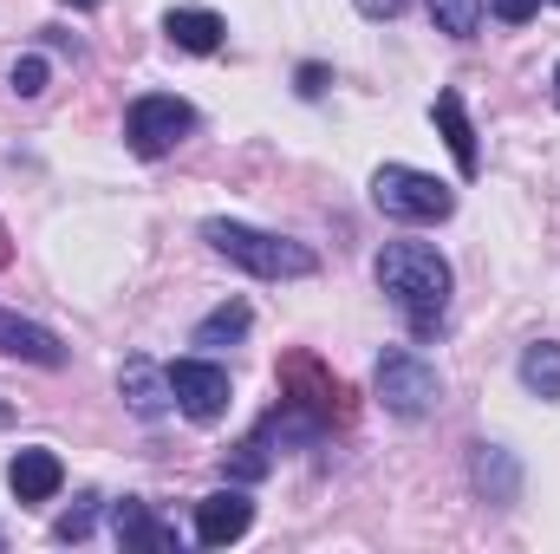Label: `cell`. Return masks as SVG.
<instances>
[{
  "instance_id": "obj_22",
  "label": "cell",
  "mask_w": 560,
  "mask_h": 554,
  "mask_svg": "<svg viewBox=\"0 0 560 554\" xmlns=\"http://www.w3.org/2000/svg\"><path fill=\"white\" fill-rule=\"evenodd\" d=\"M359 13H372V20H392V13H405V0H359Z\"/></svg>"
},
{
  "instance_id": "obj_16",
  "label": "cell",
  "mask_w": 560,
  "mask_h": 554,
  "mask_svg": "<svg viewBox=\"0 0 560 554\" xmlns=\"http://www.w3.org/2000/svg\"><path fill=\"white\" fill-rule=\"evenodd\" d=\"M248 320H255L248 300H229V307H215V313L196 326V346H235V339L248 333Z\"/></svg>"
},
{
  "instance_id": "obj_7",
  "label": "cell",
  "mask_w": 560,
  "mask_h": 554,
  "mask_svg": "<svg viewBox=\"0 0 560 554\" xmlns=\"http://www.w3.org/2000/svg\"><path fill=\"white\" fill-rule=\"evenodd\" d=\"M170 392H176V412L196 417V424H215L229 412V372L209 366V359H176L170 366Z\"/></svg>"
},
{
  "instance_id": "obj_3",
  "label": "cell",
  "mask_w": 560,
  "mask_h": 554,
  "mask_svg": "<svg viewBox=\"0 0 560 554\" xmlns=\"http://www.w3.org/2000/svg\"><path fill=\"white\" fill-rule=\"evenodd\" d=\"M372 203H378L385 216H398V222H443V216L456 209V189H450V183H436L430 170L385 163V170L372 176Z\"/></svg>"
},
{
  "instance_id": "obj_25",
  "label": "cell",
  "mask_w": 560,
  "mask_h": 554,
  "mask_svg": "<svg viewBox=\"0 0 560 554\" xmlns=\"http://www.w3.org/2000/svg\"><path fill=\"white\" fill-rule=\"evenodd\" d=\"M66 7H98V0H66Z\"/></svg>"
},
{
  "instance_id": "obj_23",
  "label": "cell",
  "mask_w": 560,
  "mask_h": 554,
  "mask_svg": "<svg viewBox=\"0 0 560 554\" xmlns=\"http://www.w3.org/2000/svg\"><path fill=\"white\" fill-rule=\"evenodd\" d=\"M7 424H13V405H7V399H0V430H7Z\"/></svg>"
},
{
  "instance_id": "obj_8",
  "label": "cell",
  "mask_w": 560,
  "mask_h": 554,
  "mask_svg": "<svg viewBox=\"0 0 560 554\" xmlns=\"http://www.w3.org/2000/svg\"><path fill=\"white\" fill-rule=\"evenodd\" d=\"M248 529H255L248 489H215V496L196 503V542H202V549H229V542H242Z\"/></svg>"
},
{
  "instance_id": "obj_24",
  "label": "cell",
  "mask_w": 560,
  "mask_h": 554,
  "mask_svg": "<svg viewBox=\"0 0 560 554\" xmlns=\"http://www.w3.org/2000/svg\"><path fill=\"white\" fill-rule=\"evenodd\" d=\"M555 105H560V66H555Z\"/></svg>"
},
{
  "instance_id": "obj_1",
  "label": "cell",
  "mask_w": 560,
  "mask_h": 554,
  "mask_svg": "<svg viewBox=\"0 0 560 554\" xmlns=\"http://www.w3.org/2000/svg\"><path fill=\"white\" fill-rule=\"evenodd\" d=\"M372 275H378L385 300L398 307V320H405L418 339H436V333H443L456 275H450V262H443L430 242H385L378 262H372Z\"/></svg>"
},
{
  "instance_id": "obj_14",
  "label": "cell",
  "mask_w": 560,
  "mask_h": 554,
  "mask_svg": "<svg viewBox=\"0 0 560 554\" xmlns=\"http://www.w3.org/2000/svg\"><path fill=\"white\" fill-rule=\"evenodd\" d=\"M163 33H170V46H183V53H215L222 46V13H209V7H170L163 13Z\"/></svg>"
},
{
  "instance_id": "obj_10",
  "label": "cell",
  "mask_w": 560,
  "mask_h": 554,
  "mask_svg": "<svg viewBox=\"0 0 560 554\" xmlns=\"http://www.w3.org/2000/svg\"><path fill=\"white\" fill-rule=\"evenodd\" d=\"M112 535H118V549L125 554H170L176 549V529L156 522L150 503H138V496H125V503L112 509Z\"/></svg>"
},
{
  "instance_id": "obj_12",
  "label": "cell",
  "mask_w": 560,
  "mask_h": 554,
  "mask_svg": "<svg viewBox=\"0 0 560 554\" xmlns=\"http://www.w3.org/2000/svg\"><path fill=\"white\" fill-rule=\"evenodd\" d=\"M118 392H125V405H131L143 424H156V417L176 405V392H170V372H156L150 359H125V372H118Z\"/></svg>"
},
{
  "instance_id": "obj_11",
  "label": "cell",
  "mask_w": 560,
  "mask_h": 554,
  "mask_svg": "<svg viewBox=\"0 0 560 554\" xmlns=\"http://www.w3.org/2000/svg\"><path fill=\"white\" fill-rule=\"evenodd\" d=\"M59 483H66V463H59L52 450H13V463H7V489H13L20 503H52Z\"/></svg>"
},
{
  "instance_id": "obj_4",
  "label": "cell",
  "mask_w": 560,
  "mask_h": 554,
  "mask_svg": "<svg viewBox=\"0 0 560 554\" xmlns=\"http://www.w3.org/2000/svg\"><path fill=\"white\" fill-rule=\"evenodd\" d=\"M378 399H385V412L392 417H430L443 405V379H436V366L411 353V346H392L385 359H378Z\"/></svg>"
},
{
  "instance_id": "obj_15",
  "label": "cell",
  "mask_w": 560,
  "mask_h": 554,
  "mask_svg": "<svg viewBox=\"0 0 560 554\" xmlns=\"http://www.w3.org/2000/svg\"><path fill=\"white\" fill-rule=\"evenodd\" d=\"M515 372H522V385H528L535 399H560V346L555 339H535Z\"/></svg>"
},
{
  "instance_id": "obj_2",
  "label": "cell",
  "mask_w": 560,
  "mask_h": 554,
  "mask_svg": "<svg viewBox=\"0 0 560 554\" xmlns=\"http://www.w3.org/2000/svg\"><path fill=\"white\" fill-rule=\"evenodd\" d=\"M202 242H209L222 262H235V268H248V275H261V280L319 275V255H313L306 242H287V235L248 229V222H229V216H209V222H202Z\"/></svg>"
},
{
  "instance_id": "obj_19",
  "label": "cell",
  "mask_w": 560,
  "mask_h": 554,
  "mask_svg": "<svg viewBox=\"0 0 560 554\" xmlns=\"http://www.w3.org/2000/svg\"><path fill=\"white\" fill-rule=\"evenodd\" d=\"M92 516H98V496H85L72 516H59V542H85L92 535Z\"/></svg>"
},
{
  "instance_id": "obj_5",
  "label": "cell",
  "mask_w": 560,
  "mask_h": 554,
  "mask_svg": "<svg viewBox=\"0 0 560 554\" xmlns=\"http://www.w3.org/2000/svg\"><path fill=\"white\" fill-rule=\"evenodd\" d=\"M189 131H196V112H189L176 92H150V99H138V105L125 112V143H131L138 157H170Z\"/></svg>"
},
{
  "instance_id": "obj_13",
  "label": "cell",
  "mask_w": 560,
  "mask_h": 554,
  "mask_svg": "<svg viewBox=\"0 0 560 554\" xmlns=\"http://www.w3.org/2000/svg\"><path fill=\"white\" fill-rule=\"evenodd\" d=\"M430 118H436V131L450 143V157H456V170L463 176H476L482 170V150H476V131H469V112H463V92H436V105H430Z\"/></svg>"
},
{
  "instance_id": "obj_21",
  "label": "cell",
  "mask_w": 560,
  "mask_h": 554,
  "mask_svg": "<svg viewBox=\"0 0 560 554\" xmlns=\"http://www.w3.org/2000/svg\"><path fill=\"white\" fill-rule=\"evenodd\" d=\"M300 92L319 99V92H326V66H300Z\"/></svg>"
},
{
  "instance_id": "obj_20",
  "label": "cell",
  "mask_w": 560,
  "mask_h": 554,
  "mask_svg": "<svg viewBox=\"0 0 560 554\" xmlns=\"http://www.w3.org/2000/svg\"><path fill=\"white\" fill-rule=\"evenodd\" d=\"M489 13H495V20H509V26H522V20H535V13H541V0H489Z\"/></svg>"
},
{
  "instance_id": "obj_17",
  "label": "cell",
  "mask_w": 560,
  "mask_h": 554,
  "mask_svg": "<svg viewBox=\"0 0 560 554\" xmlns=\"http://www.w3.org/2000/svg\"><path fill=\"white\" fill-rule=\"evenodd\" d=\"M423 7H430L436 33H450V39H469L482 26V13H489V0H423Z\"/></svg>"
},
{
  "instance_id": "obj_18",
  "label": "cell",
  "mask_w": 560,
  "mask_h": 554,
  "mask_svg": "<svg viewBox=\"0 0 560 554\" xmlns=\"http://www.w3.org/2000/svg\"><path fill=\"white\" fill-rule=\"evenodd\" d=\"M46 79H52V72H46V59H39V53L13 59V92H20V99H39V92H46Z\"/></svg>"
},
{
  "instance_id": "obj_6",
  "label": "cell",
  "mask_w": 560,
  "mask_h": 554,
  "mask_svg": "<svg viewBox=\"0 0 560 554\" xmlns=\"http://www.w3.org/2000/svg\"><path fill=\"white\" fill-rule=\"evenodd\" d=\"M339 399H346V392H339V379H332L313 353L280 359V405H300V412H313L319 424H332V417L346 412Z\"/></svg>"
},
{
  "instance_id": "obj_9",
  "label": "cell",
  "mask_w": 560,
  "mask_h": 554,
  "mask_svg": "<svg viewBox=\"0 0 560 554\" xmlns=\"http://www.w3.org/2000/svg\"><path fill=\"white\" fill-rule=\"evenodd\" d=\"M0 353L7 359H26V366H66V339L52 333V326H39V320H20L13 307H0Z\"/></svg>"
}]
</instances>
